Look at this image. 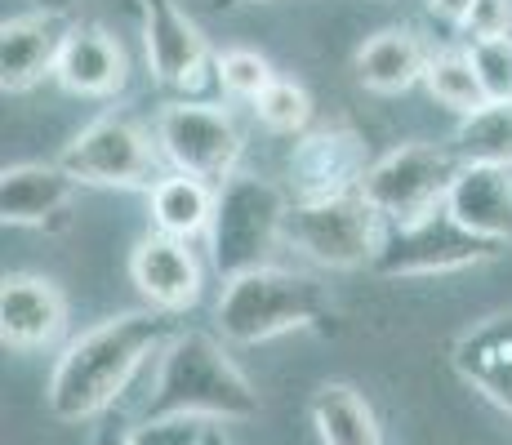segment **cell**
Returning <instances> with one entry per match:
<instances>
[{
	"label": "cell",
	"instance_id": "19",
	"mask_svg": "<svg viewBox=\"0 0 512 445\" xmlns=\"http://www.w3.org/2000/svg\"><path fill=\"white\" fill-rule=\"evenodd\" d=\"M428 58L432 54L410 27H383L357 49L352 67H357V81L374 89V94H406L410 85L423 81Z\"/></svg>",
	"mask_w": 512,
	"mask_h": 445
},
{
	"label": "cell",
	"instance_id": "29",
	"mask_svg": "<svg viewBox=\"0 0 512 445\" xmlns=\"http://www.w3.org/2000/svg\"><path fill=\"white\" fill-rule=\"evenodd\" d=\"M428 9H432V14H437V18H446V23H464V18H468V9H472V0H428Z\"/></svg>",
	"mask_w": 512,
	"mask_h": 445
},
{
	"label": "cell",
	"instance_id": "16",
	"mask_svg": "<svg viewBox=\"0 0 512 445\" xmlns=\"http://www.w3.org/2000/svg\"><path fill=\"white\" fill-rule=\"evenodd\" d=\"M446 210L477 236L512 245V165H464L450 183Z\"/></svg>",
	"mask_w": 512,
	"mask_h": 445
},
{
	"label": "cell",
	"instance_id": "14",
	"mask_svg": "<svg viewBox=\"0 0 512 445\" xmlns=\"http://www.w3.org/2000/svg\"><path fill=\"white\" fill-rule=\"evenodd\" d=\"M67 299L49 276L9 272L0 285V343L9 352H41L63 334Z\"/></svg>",
	"mask_w": 512,
	"mask_h": 445
},
{
	"label": "cell",
	"instance_id": "25",
	"mask_svg": "<svg viewBox=\"0 0 512 445\" xmlns=\"http://www.w3.org/2000/svg\"><path fill=\"white\" fill-rule=\"evenodd\" d=\"M214 72H219V85L228 89L232 98H245V103H254L263 89L277 81L268 58L254 54V49H228L223 58H214Z\"/></svg>",
	"mask_w": 512,
	"mask_h": 445
},
{
	"label": "cell",
	"instance_id": "2",
	"mask_svg": "<svg viewBox=\"0 0 512 445\" xmlns=\"http://www.w3.org/2000/svg\"><path fill=\"white\" fill-rule=\"evenodd\" d=\"M259 414V392L250 388L223 343L205 330H179L161 352V374L147 397L143 419H205L245 423Z\"/></svg>",
	"mask_w": 512,
	"mask_h": 445
},
{
	"label": "cell",
	"instance_id": "10",
	"mask_svg": "<svg viewBox=\"0 0 512 445\" xmlns=\"http://www.w3.org/2000/svg\"><path fill=\"white\" fill-rule=\"evenodd\" d=\"M370 147L366 138L348 125H326V130L299 134L290 147V192L294 201H326V196L361 192V178L370 170Z\"/></svg>",
	"mask_w": 512,
	"mask_h": 445
},
{
	"label": "cell",
	"instance_id": "22",
	"mask_svg": "<svg viewBox=\"0 0 512 445\" xmlns=\"http://www.w3.org/2000/svg\"><path fill=\"white\" fill-rule=\"evenodd\" d=\"M450 147L464 165H512V103H486L459 116Z\"/></svg>",
	"mask_w": 512,
	"mask_h": 445
},
{
	"label": "cell",
	"instance_id": "31",
	"mask_svg": "<svg viewBox=\"0 0 512 445\" xmlns=\"http://www.w3.org/2000/svg\"><path fill=\"white\" fill-rule=\"evenodd\" d=\"M201 445H232V437L223 432V423H210V428H205V437H201Z\"/></svg>",
	"mask_w": 512,
	"mask_h": 445
},
{
	"label": "cell",
	"instance_id": "27",
	"mask_svg": "<svg viewBox=\"0 0 512 445\" xmlns=\"http://www.w3.org/2000/svg\"><path fill=\"white\" fill-rule=\"evenodd\" d=\"M459 36H464L468 45L512 36V0H472L468 18L459 23Z\"/></svg>",
	"mask_w": 512,
	"mask_h": 445
},
{
	"label": "cell",
	"instance_id": "13",
	"mask_svg": "<svg viewBox=\"0 0 512 445\" xmlns=\"http://www.w3.org/2000/svg\"><path fill=\"white\" fill-rule=\"evenodd\" d=\"M67 36H72V23L63 9H27L18 18H5V27H0V85H5V94H23V89L41 85L45 76H54Z\"/></svg>",
	"mask_w": 512,
	"mask_h": 445
},
{
	"label": "cell",
	"instance_id": "3",
	"mask_svg": "<svg viewBox=\"0 0 512 445\" xmlns=\"http://www.w3.org/2000/svg\"><path fill=\"white\" fill-rule=\"evenodd\" d=\"M334 321V303L326 285L308 272L290 267H250V272L223 281L214 325L236 348H254L290 330H326Z\"/></svg>",
	"mask_w": 512,
	"mask_h": 445
},
{
	"label": "cell",
	"instance_id": "24",
	"mask_svg": "<svg viewBox=\"0 0 512 445\" xmlns=\"http://www.w3.org/2000/svg\"><path fill=\"white\" fill-rule=\"evenodd\" d=\"M254 116H259L268 130H277V134H308V121H312V98H308V89L303 85H294V81H272L268 89H263L259 98H254Z\"/></svg>",
	"mask_w": 512,
	"mask_h": 445
},
{
	"label": "cell",
	"instance_id": "18",
	"mask_svg": "<svg viewBox=\"0 0 512 445\" xmlns=\"http://www.w3.org/2000/svg\"><path fill=\"white\" fill-rule=\"evenodd\" d=\"M54 81L67 94L81 98H112L125 85V49L116 45V36H107L103 27L81 23L72 27L63 54H58V72Z\"/></svg>",
	"mask_w": 512,
	"mask_h": 445
},
{
	"label": "cell",
	"instance_id": "26",
	"mask_svg": "<svg viewBox=\"0 0 512 445\" xmlns=\"http://www.w3.org/2000/svg\"><path fill=\"white\" fill-rule=\"evenodd\" d=\"M477 76L486 85L490 103H512V36H495V41L468 45Z\"/></svg>",
	"mask_w": 512,
	"mask_h": 445
},
{
	"label": "cell",
	"instance_id": "9",
	"mask_svg": "<svg viewBox=\"0 0 512 445\" xmlns=\"http://www.w3.org/2000/svg\"><path fill=\"white\" fill-rule=\"evenodd\" d=\"M156 147L179 174H196L205 183H228L241 161V130L223 107L210 103H165L156 112Z\"/></svg>",
	"mask_w": 512,
	"mask_h": 445
},
{
	"label": "cell",
	"instance_id": "4",
	"mask_svg": "<svg viewBox=\"0 0 512 445\" xmlns=\"http://www.w3.org/2000/svg\"><path fill=\"white\" fill-rule=\"evenodd\" d=\"M285 214H290V196L277 183L254 174H232L219 183V201H214L210 223V259L223 281L263 267L272 245L285 241Z\"/></svg>",
	"mask_w": 512,
	"mask_h": 445
},
{
	"label": "cell",
	"instance_id": "11",
	"mask_svg": "<svg viewBox=\"0 0 512 445\" xmlns=\"http://www.w3.org/2000/svg\"><path fill=\"white\" fill-rule=\"evenodd\" d=\"M130 281L139 285L147 308L183 316L201 299L205 272H201V259H196L192 241L170 236V232H147L130 254Z\"/></svg>",
	"mask_w": 512,
	"mask_h": 445
},
{
	"label": "cell",
	"instance_id": "30",
	"mask_svg": "<svg viewBox=\"0 0 512 445\" xmlns=\"http://www.w3.org/2000/svg\"><path fill=\"white\" fill-rule=\"evenodd\" d=\"M94 445H134V432L116 428V423H103V428L94 432Z\"/></svg>",
	"mask_w": 512,
	"mask_h": 445
},
{
	"label": "cell",
	"instance_id": "20",
	"mask_svg": "<svg viewBox=\"0 0 512 445\" xmlns=\"http://www.w3.org/2000/svg\"><path fill=\"white\" fill-rule=\"evenodd\" d=\"M308 414H312V428H317L321 445H383V432H379L370 401L343 379L321 383L308 401Z\"/></svg>",
	"mask_w": 512,
	"mask_h": 445
},
{
	"label": "cell",
	"instance_id": "33",
	"mask_svg": "<svg viewBox=\"0 0 512 445\" xmlns=\"http://www.w3.org/2000/svg\"><path fill=\"white\" fill-rule=\"evenodd\" d=\"M67 5L72 0H36V9H63V14H67Z\"/></svg>",
	"mask_w": 512,
	"mask_h": 445
},
{
	"label": "cell",
	"instance_id": "7",
	"mask_svg": "<svg viewBox=\"0 0 512 445\" xmlns=\"http://www.w3.org/2000/svg\"><path fill=\"white\" fill-rule=\"evenodd\" d=\"M67 174L85 187H147L161 183V147L156 134H147L134 116L107 112L94 125H85L58 156Z\"/></svg>",
	"mask_w": 512,
	"mask_h": 445
},
{
	"label": "cell",
	"instance_id": "23",
	"mask_svg": "<svg viewBox=\"0 0 512 445\" xmlns=\"http://www.w3.org/2000/svg\"><path fill=\"white\" fill-rule=\"evenodd\" d=\"M423 85H428V94L437 98L441 107H450V112L468 116L477 112V107H486V85H481L477 76V63H472L468 49H446V54H432L428 58V72H423Z\"/></svg>",
	"mask_w": 512,
	"mask_h": 445
},
{
	"label": "cell",
	"instance_id": "8",
	"mask_svg": "<svg viewBox=\"0 0 512 445\" xmlns=\"http://www.w3.org/2000/svg\"><path fill=\"white\" fill-rule=\"evenodd\" d=\"M285 245L303 250L321 267H370L383 245V219L361 192L326 201H290Z\"/></svg>",
	"mask_w": 512,
	"mask_h": 445
},
{
	"label": "cell",
	"instance_id": "1",
	"mask_svg": "<svg viewBox=\"0 0 512 445\" xmlns=\"http://www.w3.org/2000/svg\"><path fill=\"white\" fill-rule=\"evenodd\" d=\"M179 334V316L170 312H121L98 321L81 339H72L49 374V414L63 423H90L116 405L130 379L165 352V343Z\"/></svg>",
	"mask_w": 512,
	"mask_h": 445
},
{
	"label": "cell",
	"instance_id": "28",
	"mask_svg": "<svg viewBox=\"0 0 512 445\" xmlns=\"http://www.w3.org/2000/svg\"><path fill=\"white\" fill-rule=\"evenodd\" d=\"M205 419H143L134 428V445H201Z\"/></svg>",
	"mask_w": 512,
	"mask_h": 445
},
{
	"label": "cell",
	"instance_id": "6",
	"mask_svg": "<svg viewBox=\"0 0 512 445\" xmlns=\"http://www.w3.org/2000/svg\"><path fill=\"white\" fill-rule=\"evenodd\" d=\"M459 170H464V161L455 156V147L401 143L366 170V178H361V196H366L370 210L388 227L415 223L423 214L446 205L450 183H455Z\"/></svg>",
	"mask_w": 512,
	"mask_h": 445
},
{
	"label": "cell",
	"instance_id": "32",
	"mask_svg": "<svg viewBox=\"0 0 512 445\" xmlns=\"http://www.w3.org/2000/svg\"><path fill=\"white\" fill-rule=\"evenodd\" d=\"M219 9H245V5H263V0H214Z\"/></svg>",
	"mask_w": 512,
	"mask_h": 445
},
{
	"label": "cell",
	"instance_id": "15",
	"mask_svg": "<svg viewBox=\"0 0 512 445\" xmlns=\"http://www.w3.org/2000/svg\"><path fill=\"white\" fill-rule=\"evenodd\" d=\"M450 365L472 392L512 414V312L486 316L459 334L450 348Z\"/></svg>",
	"mask_w": 512,
	"mask_h": 445
},
{
	"label": "cell",
	"instance_id": "12",
	"mask_svg": "<svg viewBox=\"0 0 512 445\" xmlns=\"http://www.w3.org/2000/svg\"><path fill=\"white\" fill-rule=\"evenodd\" d=\"M143 18V49L147 67L161 85L192 89L201 72H210V45H205L201 27L179 9V0H139Z\"/></svg>",
	"mask_w": 512,
	"mask_h": 445
},
{
	"label": "cell",
	"instance_id": "5",
	"mask_svg": "<svg viewBox=\"0 0 512 445\" xmlns=\"http://www.w3.org/2000/svg\"><path fill=\"white\" fill-rule=\"evenodd\" d=\"M504 250H508L504 241L477 236L441 205V210L423 214L415 223L388 227L370 272L388 276V281H401V276H446V272H464V267L495 263Z\"/></svg>",
	"mask_w": 512,
	"mask_h": 445
},
{
	"label": "cell",
	"instance_id": "21",
	"mask_svg": "<svg viewBox=\"0 0 512 445\" xmlns=\"http://www.w3.org/2000/svg\"><path fill=\"white\" fill-rule=\"evenodd\" d=\"M147 196H152V223H156V232L183 236V241L210 232L214 201H219V187H214V183H205V178H196V174H179V170H174V174H165Z\"/></svg>",
	"mask_w": 512,
	"mask_h": 445
},
{
	"label": "cell",
	"instance_id": "17",
	"mask_svg": "<svg viewBox=\"0 0 512 445\" xmlns=\"http://www.w3.org/2000/svg\"><path fill=\"white\" fill-rule=\"evenodd\" d=\"M76 178L63 165H9L0 174V219L5 227H49L72 205Z\"/></svg>",
	"mask_w": 512,
	"mask_h": 445
}]
</instances>
